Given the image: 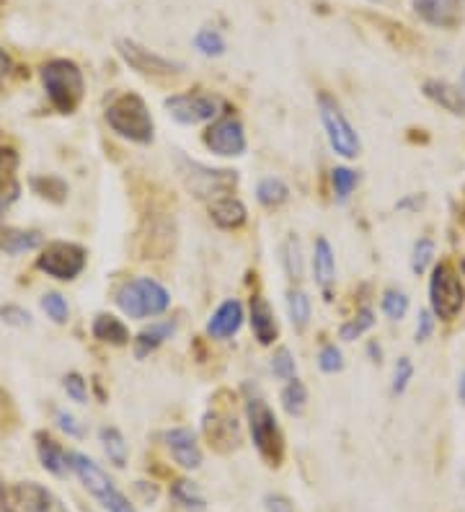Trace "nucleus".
<instances>
[{
	"label": "nucleus",
	"instance_id": "45",
	"mask_svg": "<svg viewBox=\"0 0 465 512\" xmlns=\"http://www.w3.org/2000/svg\"><path fill=\"white\" fill-rule=\"evenodd\" d=\"M19 166V153L11 145L0 143V174H11Z\"/></svg>",
	"mask_w": 465,
	"mask_h": 512
},
{
	"label": "nucleus",
	"instance_id": "8",
	"mask_svg": "<svg viewBox=\"0 0 465 512\" xmlns=\"http://www.w3.org/2000/svg\"><path fill=\"white\" fill-rule=\"evenodd\" d=\"M0 505L3 512H68V507L37 481L6 487L0 492Z\"/></svg>",
	"mask_w": 465,
	"mask_h": 512
},
{
	"label": "nucleus",
	"instance_id": "2",
	"mask_svg": "<svg viewBox=\"0 0 465 512\" xmlns=\"http://www.w3.org/2000/svg\"><path fill=\"white\" fill-rule=\"evenodd\" d=\"M246 417L248 430L254 438L259 456L269 463V466H279L285 458V438L279 432L277 417L269 409V404L261 396H248L246 399Z\"/></svg>",
	"mask_w": 465,
	"mask_h": 512
},
{
	"label": "nucleus",
	"instance_id": "27",
	"mask_svg": "<svg viewBox=\"0 0 465 512\" xmlns=\"http://www.w3.org/2000/svg\"><path fill=\"white\" fill-rule=\"evenodd\" d=\"M99 435L109 461H112L117 469H124V466H127V443H124L122 432H119L117 427H101Z\"/></svg>",
	"mask_w": 465,
	"mask_h": 512
},
{
	"label": "nucleus",
	"instance_id": "34",
	"mask_svg": "<svg viewBox=\"0 0 465 512\" xmlns=\"http://www.w3.org/2000/svg\"><path fill=\"white\" fill-rule=\"evenodd\" d=\"M383 313L391 321H401L406 313H409V295L403 293V290L391 288L385 290L383 295Z\"/></svg>",
	"mask_w": 465,
	"mask_h": 512
},
{
	"label": "nucleus",
	"instance_id": "14",
	"mask_svg": "<svg viewBox=\"0 0 465 512\" xmlns=\"http://www.w3.org/2000/svg\"><path fill=\"white\" fill-rule=\"evenodd\" d=\"M166 443L181 469L194 471L202 466V450H199L197 435L189 427H176V430L166 432Z\"/></svg>",
	"mask_w": 465,
	"mask_h": 512
},
{
	"label": "nucleus",
	"instance_id": "21",
	"mask_svg": "<svg viewBox=\"0 0 465 512\" xmlns=\"http://www.w3.org/2000/svg\"><path fill=\"white\" fill-rule=\"evenodd\" d=\"M313 269H316V282L326 295H331V285L336 280L334 249L326 238H316V254H313Z\"/></svg>",
	"mask_w": 465,
	"mask_h": 512
},
{
	"label": "nucleus",
	"instance_id": "31",
	"mask_svg": "<svg viewBox=\"0 0 465 512\" xmlns=\"http://www.w3.org/2000/svg\"><path fill=\"white\" fill-rule=\"evenodd\" d=\"M372 326H375V313H372L370 308H362L354 319H349L347 324H341L339 334L344 342H354V339H360L367 329H372Z\"/></svg>",
	"mask_w": 465,
	"mask_h": 512
},
{
	"label": "nucleus",
	"instance_id": "40",
	"mask_svg": "<svg viewBox=\"0 0 465 512\" xmlns=\"http://www.w3.org/2000/svg\"><path fill=\"white\" fill-rule=\"evenodd\" d=\"M62 388H65V394L75 401V404H86L88 401V388L86 381H83L78 373H68L62 378Z\"/></svg>",
	"mask_w": 465,
	"mask_h": 512
},
{
	"label": "nucleus",
	"instance_id": "37",
	"mask_svg": "<svg viewBox=\"0 0 465 512\" xmlns=\"http://www.w3.org/2000/svg\"><path fill=\"white\" fill-rule=\"evenodd\" d=\"M42 308L47 311V316H50L55 324H65L68 321V303H65V298L57 293H47L42 298Z\"/></svg>",
	"mask_w": 465,
	"mask_h": 512
},
{
	"label": "nucleus",
	"instance_id": "51",
	"mask_svg": "<svg viewBox=\"0 0 465 512\" xmlns=\"http://www.w3.org/2000/svg\"><path fill=\"white\" fill-rule=\"evenodd\" d=\"M372 3H375V0H372Z\"/></svg>",
	"mask_w": 465,
	"mask_h": 512
},
{
	"label": "nucleus",
	"instance_id": "5",
	"mask_svg": "<svg viewBox=\"0 0 465 512\" xmlns=\"http://www.w3.org/2000/svg\"><path fill=\"white\" fill-rule=\"evenodd\" d=\"M171 303V295L161 282L150 277H137V280L124 282L117 293V306L124 316L130 319H145V316H161Z\"/></svg>",
	"mask_w": 465,
	"mask_h": 512
},
{
	"label": "nucleus",
	"instance_id": "44",
	"mask_svg": "<svg viewBox=\"0 0 465 512\" xmlns=\"http://www.w3.org/2000/svg\"><path fill=\"white\" fill-rule=\"evenodd\" d=\"M0 316H3V321L11 326H29L31 324V316L19 306H3L0 308Z\"/></svg>",
	"mask_w": 465,
	"mask_h": 512
},
{
	"label": "nucleus",
	"instance_id": "19",
	"mask_svg": "<svg viewBox=\"0 0 465 512\" xmlns=\"http://www.w3.org/2000/svg\"><path fill=\"white\" fill-rule=\"evenodd\" d=\"M34 440H37V453H39V461H42L44 469L55 476L68 474V469H70L68 453L60 448V443H55V440H52L47 432H37V435H34Z\"/></svg>",
	"mask_w": 465,
	"mask_h": 512
},
{
	"label": "nucleus",
	"instance_id": "38",
	"mask_svg": "<svg viewBox=\"0 0 465 512\" xmlns=\"http://www.w3.org/2000/svg\"><path fill=\"white\" fill-rule=\"evenodd\" d=\"M272 370L279 381H292V378H295V360H292V355L287 347H282V350L274 352Z\"/></svg>",
	"mask_w": 465,
	"mask_h": 512
},
{
	"label": "nucleus",
	"instance_id": "33",
	"mask_svg": "<svg viewBox=\"0 0 465 512\" xmlns=\"http://www.w3.org/2000/svg\"><path fill=\"white\" fill-rule=\"evenodd\" d=\"M357 182H360V176L354 174L352 169H347V166H336V169L331 171V184H334V194L339 202L349 200V194L354 192Z\"/></svg>",
	"mask_w": 465,
	"mask_h": 512
},
{
	"label": "nucleus",
	"instance_id": "9",
	"mask_svg": "<svg viewBox=\"0 0 465 512\" xmlns=\"http://www.w3.org/2000/svg\"><path fill=\"white\" fill-rule=\"evenodd\" d=\"M37 267L55 280H75L86 269V251L78 244L55 241L39 254Z\"/></svg>",
	"mask_w": 465,
	"mask_h": 512
},
{
	"label": "nucleus",
	"instance_id": "29",
	"mask_svg": "<svg viewBox=\"0 0 465 512\" xmlns=\"http://www.w3.org/2000/svg\"><path fill=\"white\" fill-rule=\"evenodd\" d=\"M287 313H290L292 326L303 331L310 321V298L303 290H290L287 293Z\"/></svg>",
	"mask_w": 465,
	"mask_h": 512
},
{
	"label": "nucleus",
	"instance_id": "10",
	"mask_svg": "<svg viewBox=\"0 0 465 512\" xmlns=\"http://www.w3.org/2000/svg\"><path fill=\"white\" fill-rule=\"evenodd\" d=\"M179 163L186 187L192 189L197 197H215V194H228L230 189H236L238 176L233 171L207 169L202 163L186 161V158H181Z\"/></svg>",
	"mask_w": 465,
	"mask_h": 512
},
{
	"label": "nucleus",
	"instance_id": "16",
	"mask_svg": "<svg viewBox=\"0 0 465 512\" xmlns=\"http://www.w3.org/2000/svg\"><path fill=\"white\" fill-rule=\"evenodd\" d=\"M205 435H207V440H210L212 448H217V450L236 448L238 440H241L236 417H230V414H223V412L207 414Z\"/></svg>",
	"mask_w": 465,
	"mask_h": 512
},
{
	"label": "nucleus",
	"instance_id": "39",
	"mask_svg": "<svg viewBox=\"0 0 465 512\" xmlns=\"http://www.w3.org/2000/svg\"><path fill=\"white\" fill-rule=\"evenodd\" d=\"M414 378V365H411L409 357H401L396 363V370H393V394H403L409 388V381Z\"/></svg>",
	"mask_w": 465,
	"mask_h": 512
},
{
	"label": "nucleus",
	"instance_id": "18",
	"mask_svg": "<svg viewBox=\"0 0 465 512\" xmlns=\"http://www.w3.org/2000/svg\"><path fill=\"white\" fill-rule=\"evenodd\" d=\"M424 94H427V99H432L434 104H440L445 112L458 114V117L465 114V94L458 86H453V83L432 78V81L424 83Z\"/></svg>",
	"mask_w": 465,
	"mask_h": 512
},
{
	"label": "nucleus",
	"instance_id": "36",
	"mask_svg": "<svg viewBox=\"0 0 465 512\" xmlns=\"http://www.w3.org/2000/svg\"><path fill=\"white\" fill-rule=\"evenodd\" d=\"M434 259V241L429 238H419L414 244V251H411V272L414 275H424L427 267Z\"/></svg>",
	"mask_w": 465,
	"mask_h": 512
},
{
	"label": "nucleus",
	"instance_id": "7",
	"mask_svg": "<svg viewBox=\"0 0 465 512\" xmlns=\"http://www.w3.org/2000/svg\"><path fill=\"white\" fill-rule=\"evenodd\" d=\"M318 109H321V122H323V130L329 135V143L331 148L344 158H357L362 150L360 143V135L357 130L352 127L341 107L336 104L334 96L329 94H318Z\"/></svg>",
	"mask_w": 465,
	"mask_h": 512
},
{
	"label": "nucleus",
	"instance_id": "46",
	"mask_svg": "<svg viewBox=\"0 0 465 512\" xmlns=\"http://www.w3.org/2000/svg\"><path fill=\"white\" fill-rule=\"evenodd\" d=\"M434 331V313L422 311L419 313V324H416V342H427Z\"/></svg>",
	"mask_w": 465,
	"mask_h": 512
},
{
	"label": "nucleus",
	"instance_id": "32",
	"mask_svg": "<svg viewBox=\"0 0 465 512\" xmlns=\"http://www.w3.org/2000/svg\"><path fill=\"white\" fill-rule=\"evenodd\" d=\"M194 47L205 57L225 55V39L217 29H199L197 37H194Z\"/></svg>",
	"mask_w": 465,
	"mask_h": 512
},
{
	"label": "nucleus",
	"instance_id": "12",
	"mask_svg": "<svg viewBox=\"0 0 465 512\" xmlns=\"http://www.w3.org/2000/svg\"><path fill=\"white\" fill-rule=\"evenodd\" d=\"M166 109L181 125H199L215 117L220 101L210 94H176L168 96Z\"/></svg>",
	"mask_w": 465,
	"mask_h": 512
},
{
	"label": "nucleus",
	"instance_id": "28",
	"mask_svg": "<svg viewBox=\"0 0 465 512\" xmlns=\"http://www.w3.org/2000/svg\"><path fill=\"white\" fill-rule=\"evenodd\" d=\"M256 197H259L261 205L279 207L287 202V197H290V189H287V184L282 182V179H274V176H269V179H261L259 182Z\"/></svg>",
	"mask_w": 465,
	"mask_h": 512
},
{
	"label": "nucleus",
	"instance_id": "22",
	"mask_svg": "<svg viewBox=\"0 0 465 512\" xmlns=\"http://www.w3.org/2000/svg\"><path fill=\"white\" fill-rule=\"evenodd\" d=\"M210 215L220 228H238V225L246 223V207L236 197H220L210 205Z\"/></svg>",
	"mask_w": 465,
	"mask_h": 512
},
{
	"label": "nucleus",
	"instance_id": "43",
	"mask_svg": "<svg viewBox=\"0 0 465 512\" xmlns=\"http://www.w3.org/2000/svg\"><path fill=\"white\" fill-rule=\"evenodd\" d=\"M55 417H57V425H60V430L68 432L70 438H83V435H86L83 425H78V419H75L73 414L65 412V409H57Z\"/></svg>",
	"mask_w": 465,
	"mask_h": 512
},
{
	"label": "nucleus",
	"instance_id": "3",
	"mask_svg": "<svg viewBox=\"0 0 465 512\" xmlns=\"http://www.w3.org/2000/svg\"><path fill=\"white\" fill-rule=\"evenodd\" d=\"M106 122L117 135L132 143H150L153 140V117L145 101L137 94H122L106 107Z\"/></svg>",
	"mask_w": 465,
	"mask_h": 512
},
{
	"label": "nucleus",
	"instance_id": "30",
	"mask_svg": "<svg viewBox=\"0 0 465 512\" xmlns=\"http://www.w3.org/2000/svg\"><path fill=\"white\" fill-rule=\"evenodd\" d=\"M305 401H308V391H305L303 381L292 378L285 386V391H282V406H285V412L292 414V417H298V414H303Z\"/></svg>",
	"mask_w": 465,
	"mask_h": 512
},
{
	"label": "nucleus",
	"instance_id": "13",
	"mask_svg": "<svg viewBox=\"0 0 465 512\" xmlns=\"http://www.w3.org/2000/svg\"><path fill=\"white\" fill-rule=\"evenodd\" d=\"M205 143L217 156H241L246 150V132L236 117H223L212 122L205 135Z\"/></svg>",
	"mask_w": 465,
	"mask_h": 512
},
{
	"label": "nucleus",
	"instance_id": "26",
	"mask_svg": "<svg viewBox=\"0 0 465 512\" xmlns=\"http://www.w3.org/2000/svg\"><path fill=\"white\" fill-rule=\"evenodd\" d=\"M171 497H174L176 502H179L184 510H192V512H205L207 510V502H205V494L199 492L197 484H192V481H176L174 487H171Z\"/></svg>",
	"mask_w": 465,
	"mask_h": 512
},
{
	"label": "nucleus",
	"instance_id": "23",
	"mask_svg": "<svg viewBox=\"0 0 465 512\" xmlns=\"http://www.w3.org/2000/svg\"><path fill=\"white\" fill-rule=\"evenodd\" d=\"M176 331L174 321H163V324H150L148 329H143L135 339V357H148L150 352H155L166 339H171V334Z\"/></svg>",
	"mask_w": 465,
	"mask_h": 512
},
{
	"label": "nucleus",
	"instance_id": "25",
	"mask_svg": "<svg viewBox=\"0 0 465 512\" xmlns=\"http://www.w3.org/2000/svg\"><path fill=\"white\" fill-rule=\"evenodd\" d=\"M37 246H42V233L37 231H6L0 238V249L6 254H24Z\"/></svg>",
	"mask_w": 465,
	"mask_h": 512
},
{
	"label": "nucleus",
	"instance_id": "4",
	"mask_svg": "<svg viewBox=\"0 0 465 512\" xmlns=\"http://www.w3.org/2000/svg\"><path fill=\"white\" fill-rule=\"evenodd\" d=\"M70 469L75 471V476L83 481V487L101 502L106 512H137L132 507V502L114 487V481L106 476V471L101 469L99 463L91 461L83 453H68Z\"/></svg>",
	"mask_w": 465,
	"mask_h": 512
},
{
	"label": "nucleus",
	"instance_id": "49",
	"mask_svg": "<svg viewBox=\"0 0 465 512\" xmlns=\"http://www.w3.org/2000/svg\"><path fill=\"white\" fill-rule=\"evenodd\" d=\"M458 396H460V401L465 404V373H463V378H460V383H458Z\"/></svg>",
	"mask_w": 465,
	"mask_h": 512
},
{
	"label": "nucleus",
	"instance_id": "35",
	"mask_svg": "<svg viewBox=\"0 0 465 512\" xmlns=\"http://www.w3.org/2000/svg\"><path fill=\"white\" fill-rule=\"evenodd\" d=\"M31 187H34V192L52 202H62L65 194H68V184L57 179V176H47V179H39L37 176V179H31Z\"/></svg>",
	"mask_w": 465,
	"mask_h": 512
},
{
	"label": "nucleus",
	"instance_id": "1",
	"mask_svg": "<svg viewBox=\"0 0 465 512\" xmlns=\"http://www.w3.org/2000/svg\"><path fill=\"white\" fill-rule=\"evenodd\" d=\"M44 91L60 114H73L86 94L81 68L73 60H50L42 68Z\"/></svg>",
	"mask_w": 465,
	"mask_h": 512
},
{
	"label": "nucleus",
	"instance_id": "17",
	"mask_svg": "<svg viewBox=\"0 0 465 512\" xmlns=\"http://www.w3.org/2000/svg\"><path fill=\"white\" fill-rule=\"evenodd\" d=\"M243 324V306L238 300H225L223 306L217 308L215 316L207 324V334L212 339H228L233 337Z\"/></svg>",
	"mask_w": 465,
	"mask_h": 512
},
{
	"label": "nucleus",
	"instance_id": "41",
	"mask_svg": "<svg viewBox=\"0 0 465 512\" xmlns=\"http://www.w3.org/2000/svg\"><path fill=\"white\" fill-rule=\"evenodd\" d=\"M318 365H321L323 373H339L344 368V360H341V350L336 344H326L318 355Z\"/></svg>",
	"mask_w": 465,
	"mask_h": 512
},
{
	"label": "nucleus",
	"instance_id": "48",
	"mask_svg": "<svg viewBox=\"0 0 465 512\" xmlns=\"http://www.w3.org/2000/svg\"><path fill=\"white\" fill-rule=\"evenodd\" d=\"M13 63H11V57H8L6 50H0V75H8L11 73Z\"/></svg>",
	"mask_w": 465,
	"mask_h": 512
},
{
	"label": "nucleus",
	"instance_id": "47",
	"mask_svg": "<svg viewBox=\"0 0 465 512\" xmlns=\"http://www.w3.org/2000/svg\"><path fill=\"white\" fill-rule=\"evenodd\" d=\"M264 502H267V512H292L290 500H285V497H279V494H269V497Z\"/></svg>",
	"mask_w": 465,
	"mask_h": 512
},
{
	"label": "nucleus",
	"instance_id": "6",
	"mask_svg": "<svg viewBox=\"0 0 465 512\" xmlns=\"http://www.w3.org/2000/svg\"><path fill=\"white\" fill-rule=\"evenodd\" d=\"M465 303V290L455 269L447 262H440L432 269V280H429V306L432 313L442 321H453Z\"/></svg>",
	"mask_w": 465,
	"mask_h": 512
},
{
	"label": "nucleus",
	"instance_id": "20",
	"mask_svg": "<svg viewBox=\"0 0 465 512\" xmlns=\"http://www.w3.org/2000/svg\"><path fill=\"white\" fill-rule=\"evenodd\" d=\"M251 326H254V334L261 344H272L277 339V321H274V311L267 300L261 295L251 298Z\"/></svg>",
	"mask_w": 465,
	"mask_h": 512
},
{
	"label": "nucleus",
	"instance_id": "11",
	"mask_svg": "<svg viewBox=\"0 0 465 512\" xmlns=\"http://www.w3.org/2000/svg\"><path fill=\"white\" fill-rule=\"evenodd\" d=\"M117 52L124 63L143 75H171L184 70V63H176V60L158 55V52L145 50L143 44H137L135 39H119Z\"/></svg>",
	"mask_w": 465,
	"mask_h": 512
},
{
	"label": "nucleus",
	"instance_id": "15",
	"mask_svg": "<svg viewBox=\"0 0 465 512\" xmlns=\"http://www.w3.org/2000/svg\"><path fill=\"white\" fill-rule=\"evenodd\" d=\"M414 11L437 29H453L460 21V0H414Z\"/></svg>",
	"mask_w": 465,
	"mask_h": 512
},
{
	"label": "nucleus",
	"instance_id": "50",
	"mask_svg": "<svg viewBox=\"0 0 465 512\" xmlns=\"http://www.w3.org/2000/svg\"><path fill=\"white\" fill-rule=\"evenodd\" d=\"M460 91L465 94V70H463V78H460Z\"/></svg>",
	"mask_w": 465,
	"mask_h": 512
},
{
	"label": "nucleus",
	"instance_id": "42",
	"mask_svg": "<svg viewBox=\"0 0 465 512\" xmlns=\"http://www.w3.org/2000/svg\"><path fill=\"white\" fill-rule=\"evenodd\" d=\"M285 267H287V272H290L292 280H298V277L303 275V267H300V244H298V238H287Z\"/></svg>",
	"mask_w": 465,
	"mask_h": 512
},
{
	"label": "nucleus",
	"instance_id": "24",
	"mask_svg": "<svg viewBox=\"0 0 465 512\" xmlns=\"http://www.w3.org/2000/svg\"><path fill=\"white\" fill-rule=\"evenodd\" d=\"M93 337L104 344H114V347H122V344L130 342V329L112 316V313H101L93 321Z\"/></svg>",
	"mask_w": 465,
	"mask_h": 512
}]
</instances>
